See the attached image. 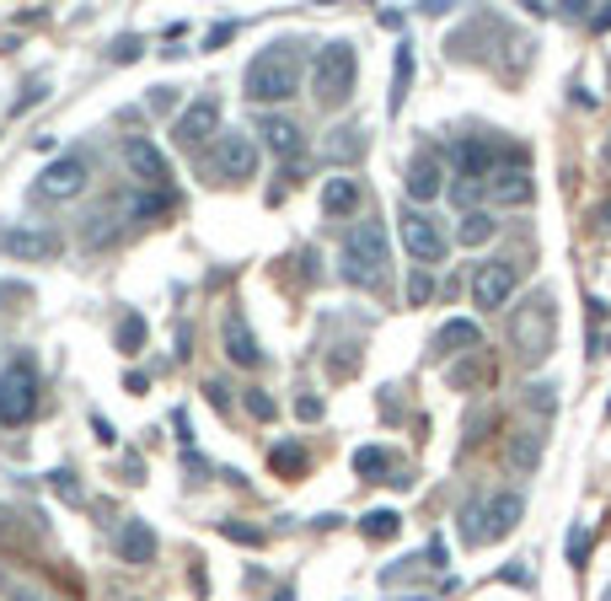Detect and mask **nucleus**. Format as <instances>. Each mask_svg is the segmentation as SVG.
Wrapping results in <instances>:
<instances>
[{"label": "nucleus", "instance_id": "7c9ffc66", "mask_svg": "<svg viewBox=\"0 0 611 601\" xmlns=\"http://www.w3.org/2000/svg\"><path fill=\"white\" fill-rule=\"evenodd\" d=\"M274 472H306V452L301 446H274Z\"/></svg>", "mask_w": 611, "mask_h": 601}, {"label": "nucleus", "instance_id": "ea45409f", "mask_svg": "<svg viewBox=\"0 0 611 601\" xmlns=\"http://www.w3.org/2000/svg\"><path fill=\"white\" fill-rule=\"evenodd\" d=\"M585 553H590V537L574 527V532H568V558H585Z\"/></svg>", "mask_w": 611, "mask_h": 601}, {"label": "nucleus", "instance_id": "f3484780", "mask_svg": "<svg viewBox=\"0 0 611 601\" xmlns=\"http://www.w3.org/2000/svg\"><path fill=\"white\" fill-rule=\"evenodd\" d=\"M360 183L355 178H327L322 183V215H333V220H344V215H355L360 209Z\"/></svg>", "mask_w": 611, "mask_h": 601}, {"label": "nucleus", "instance_id": "0eeeda50", "mask_svg": "<svg viewBox=\"0 0 611 601\" xmlns=\"http://www.w3.org/2000/svg\"><path fill=\"white\" fill-rule=\"evenodd\" d=\"M60 248L64 242L55 231H38V226H0V253L16 259V264H55Z\"/></svg>", "mask_w": 611, "mask_h": 601}, {"label": "nucleus", "instance_id": "e433bc0d", "mask_svg": "<svg viewBox=\"0 0 611 601\" xmlns=\"http://www.w3.org/2000/svg\"><path fill=\"white\" fill-rule=\"evenodd\" d=\"M247 408H252V419H274V398L268 393H247Z\"/></svg>", "mask_w": 611, "mask_h": 601}, {"label": "nucleus", "instance_id": "b1692460", "mask_svg": "<svg viewBox=\"0 0 611 601\" xmlns=\"http://www.w3.org/2000/svg\"><path fill=\"white\" fill-rule=\"evenodd\" d=\"M440 344H451L456 354H472V349H483V334H478V323H445Z\"/></svg>", "mask_w": 611, "mask_h": 601}, {"label": "nucleus", "instance_id": "6e6552de", "mask_svg": "<svg viewBox=\"0 0 611 601\" xmlns=\"http://www.w3.org/2000/svg\"><path fill=\"white\" fill-rule=\"evenodd\" d=\"M515 285H520V264L489 259V264H478V274H472V301H478L483 312H499V306H510Z\"/></svg>", "mask_w": 611, "mask_h": 601}, {"label": "nucleus", "instance_id": "423d86ee", "mask_svg": "<svg viewBox=\"0 0 611 601\" xmlns=\"http://www.w3.org/2000/svg\"><path fill=\"white\" fill-rule=\"evenodd\" d=\"M403 248H408V259H414L419 268H434V264H445L451 237L440 231V220H434V215L414 209V204H403Z\"/></svg>", "mask_w": 611, "mask_h": 601}, {"label": "nucleus", "instance_id": "ddd939ff", "mask_svg": "<svg viewBox=\"0 0 611 601\" xmlns=\"http://www.w3.org/2000/svg\"><path fill=\"white\" fill-rule=\"evenodd\" d=\"M86 189V161L81 156H60V161H49L44 172H38V183H33V194L38 200H75Z\"/></svg>", "mask_w": 611, "mask_h": 601}, {"label": "nucleus", "instance_id": "dca6fc26", "mask_svg": "<svg viewBox=\"0 0 611 601\" xmlns=\"http://www.w3.org/2000/svg\"><path fill=\"white\" fill-rule=\"evenodd\" d=\"M440 189H445V178H440V161H434L429 151H419V156L408 161V204H414V200H419V204L440 200Z\"/></svg>", "mask_w": 611, "mask_h": 601}, {"label": "nucleus", "instance_id": "7ed1b4c3", "mask_svg": "<svg viewBox=\"0 0 611 601\" xmlns=\"http://www.w3.org/2000/svg\"><path fill=\"white\" fill-rule=\"evenodd\" d=\"M510 338H515V354H520L526 365H537V360L552 354V344H558V306H552L548 290H531V296L515 306Z\"/></svg>", "mask_w": 611, "mask_h": 601}, {"label": "nucleus", "instance_id": "412c9836", "mask_svg": "<svg viewBox=\"0 0 611 601\" xmlns=\"http://www.w3.org/2000/svg\"><path fill=\"white\" fill-rule=\"evenodd\" d=\"M493 231H499V220H493L489 209H467V215L456 220V242H462V248H483Z\"/></svg>", "mask_w": 611, "mask_h": 601}, {"label": "nucleus", "instance_id": "6ab92c4d", "mask_svg": "<svg viewBox=\"0 0 611 601\" xmlns=\"http://www.w3.org/2000/svg\"><path fill=\"white\" fill-rule=\"evenodd\" d=\"M520 516H526V500H520L515 489L493 494L489 500V537H510L515 527H520Z\"/></svg>", "mask_w": 611, "mask_h": 601}, {"label": "nucleus", "instance_id": "c03bdc74", "mask_svg": "<svg viewBox=\"0 0 611 601\" xmlns=\"http://www.w3.org/2000/svg\"><path fill=\"white\" fill-rule=\"evenodd\" d=\"M607 161H611V140H607Z\"/></svg>", "mask_w": 611, "mask_h": 601}, {"label": "nucleus", "instance_id": "2eb2a0df", "mask_svg": "<svg viewBox=\"0 0 611 601\" xmlns=\"http://www.w3.org/2000/svg\"><path fill=\"white\" fill-rule=\"evenodd\" d=\"M493 167H499V151L489 140H462L456 145V183H483V178H493Z\"/></svg>", "mask_w": 611, "mask_h": 601}, {"label": "nucleus", "instance_id": "72a5a7b5", "mask_svg": "<svg viewBox=\"0 0 611 601\" xmlns=\"http://www.w3.org/2000/svg\"><path fill=\"white\" fill-rule=\"evenodd\" d=\"M55 494H64V500H81V483H75V472H70V468L55 472Z\"/></svg>", "mask_w": 611, "mask_h": 601}, {"label": "nucleus", "instance_id": "f03ea898", "mask_svg": "<svg viewBox=\"0 0 611 601\" xmlns=\"http://www.w3.org/2000/svg\"><path fill=\"white\" fill-rule=\"evenodd\" d=\"M355 81H360V55H355L349 38H333V44L316 49V60H311V92H316V103H322L327 113L349 108Z\"/></svg>", "mask_w": 611, "mask_h": 601}, {"label": "nucleus", "instance_id": "473e14b6", "mask_svg": "<svg viewBox=\"0 0 611 601\" xmlns=\"http://www.w3.org/2000/svg\"><path fill=\"white\" fill-rule=\"evenodd\" d=\"M161 209H172V189H161V194H140L134 200V215L145 220V215H161Z\"/></svg>", "mask_w": 611, "mask_h": 601}, {"label": "nucleus", "instance_id": "393cba45", "mask_svg": "<svg viewBox=\"0 0 611 601\" xmlns=\"http://www.w3.org/2000/svg\"><path fill=\"white\" fill-rule=\"evenodd\" d=\"M360 532H366L370 542H392V537L403 532V516H397V510H370L366 521H360Z\"/></svg>", "mask_w": 611, "mask_h": 601}, {"label": "nucleus", "instance_id": "20e7f679", "mask_svg": "<svg viewBox=\"0 0 611 601\" xmlns=\"http://www.w3.org/2000/svg\"><path fill=\"white\" fill-rule=\"evenodd\" d=\"M386 274V231L381 220H355L344 242V279L349 285H381Z\"/></svg>", "mask_w": 611, "mask_h": 601}, {"label": "nucleus", "instance_id": "79ce46f5", "mask_svg": "<svg viewBox=\"0 0 611 601\" xmlns=\"http://www.w3.org/2000/svg\"><path fill=\"white\" fill-rule=\"evenodd\" d=\"M596 231H601V237H611V200L596 209Z\"/></svg>", "mask_w": 611, "mask_h": 601}, {"label": "nucleus", "instance_id": "bb28decb", "mask_svg": "<svg viewBox=\"0 0 611 601\" xmlns=\"http://www.w3.org/2000/svg\"><path fill=\"white\" fill-rule=\"evenodd\" d=\"M140 344H145V317H140V312H123L119 349H123V354H140Z\"/></svg>", "mask_w": 611, "mask_h": 601}, {"label": "nucleus", "instance_id": "a18cd8bd", "mask_svg": "<svg viewBox=\"0 0 611 601\" xmlns=\"http://www.w3.org/2000/svg\"><path fill=\"white\" fill-rule=\"evenodd\" d=\"M607 354H611V338H607Z\"/></svg>", "mask_w": 611, "mask_h": 601}, {"label": "nucleus", "instance_id": "4be33fe9", "mask_svg": "<svg viewBox=\"0 0 611 601\" xmlns=\"http://www.w3.org/2000/svg\"><path fill=\"white\" fill-rule=\"evenodd\" d=\"M366 145L370 140L360 124H344V130H333V140H327V161H360Z\"/></svg>", "mask_w": 611, "mask_h": 601}, {"label": "nucleus", "instance_id": "9d476101", "mask_svg": "<svg viewBox=\"0 0 611 601\" xmlns=\"http://www.w3.org/2000/svg\"><path fill=\"white\" fill-rule=\"evenodd\" d=\"M220 130V103L215 97H199V103H188L183 113H178V124H172V140L183 145V151H199V145H209Z\"/></svg>", "mask_w": 611, "mask_h": 601}, {"label": "nucleus", "instance_id": "4468645a", "mask_svg": "<svg viewBox=\"0 0 611 601\" xmlns=\"http://www.w3.org/2000/svg\"><path fill=\"white\" fill-rule=\"evenodd\" d=\"M113 553H119V564H134V569L156 564V527L140 521V516H129L119 532H113Z\"/></svg>", "mask_w": 611, "mask_h": 601}, {"label": "nucleus", "instance_id": "f257e3e1", "mask_svg": "<svg viewBox=\"0 0 611 601\" xmlns=\"http://www.w3.org/2000/svg\"><path fill=\"white\" fill-rule=\"evenodd\" d=\"M296 86H301V44H268L242 75L247 103H257V108L296 97Z\"/></svg>", "mask_w": 611, "mask_h": 601}, {"label": "nucleus", "instance_id": "f8f14e48", "mask_svg": "<svg viewBox=\"0 0 611 601\" xmlns=\"http://www.w3.org/2000/svg\"><path fill=\"white\" fill-rule=\"evenodd\" d=\"M489 194H493L499 204H531L537 183H531V167H526V156H520V151H510V156H504V161L493 167Z\"/></svg>", "mask_w": 611, "mask_h": 601}, {"label": "nucleus", "instance_id": "a211bd4d", "mask_svg": "<svg viewBox=\"0 0 611 601\" xmlns=\"http://www.w3.org/2000/svg\"><path fill=\"white\" fill-rule=\"evenodd\" d=\"M257 134H263L279 156H301V145H306L301 124H296V119H279V113H263V119H257Z\"/></svg>", "mask_w": 611, "mask_h": 601}, {"label": "nucleus", "instance_id": "cd10ccee", "mask_svg": "<svg viewBox=\"0 0 611 601\" xmlns=\"http://www.w3.org/2000/svg\"><path fill=\"white\" fill-rule=\"evenodd\" d=\"M408 75H414V55L408 49H397V70H392V113L403 108V97H408Z\"/></svg>", "mask_w": 611, "mask_h": 601}, {"label": "nucleus", "instance_id": "c85d7f7f", "mask_svg": "<svg viewBox=\"0 0 611 601\" xmlns=\"http://www.w3.org/2000/svg\"><path fill=\"white\" fill-rule=\"evenodd\" d=\"M355 472H366V478H381V472H392V457H386L381 446H366V452H355Z\"/></svg>", "mask_w": 611, "mask_h": 601}, {"label": "nucleus", "instance_id": "a19ab883", "mask_svg": "<svg viewBox=\"0 0 611 601\" xmlns=\"http://www.w3.org/2000/svg\"><path fill=\"white\" fill-rule=\"evenodd\" d=\"M296 413H301V419H316V413H322V398H311V393L296 398Z\"/></svg>", "mask_w": 611, "mask_h": 601}, {"label": "nucleus", "instance_id": "f704fd0d", "mask_svg": "<svg viewBox=\"0 0 611 601\" xmlns=\"http://www.w3.org/2000/svg\"><path fill=\"white\" fill-rule=\"evenodd\" d=\"M220 532L231 537V542H247V548H257V542H263V532H252V527H237V521H226Z\"/></svg>", "mask_w": 611, "mask_h": 601}, {"label": "nucleus", "instance_id": "c756f323", "mask_svg": "<svg viewBox=\"0 0 611 601\" xmlns=\"http://www.w3.org/2000/svg\"><path fill=\"white\" fill-rule=\"evenodd\" d=\"M526 408L552 413V408H558V387H552V382H531V387H526Z\"/></svg>", "mask_w": 611, "mask_h": 601}, {"label": "nucleus", "instance_id": "39448f33", "mask_svg": "<svg viewBox=\"0 0 611 601\" xmlns=\"http://www.w3.org/2000/svg\"><path fill=\"white\" fill-rule=\"evenodd\" d=\"M33 413H38V365H33V354H16L0 371V424L16 430Z\"/></svg>", "mask_w": 611, "mask_h": 601}, {"label": "nucleus", "instance_id": "2f4dec72", "mask_svg": "<svg viewBox=\"0 0 611 601\" xmlns=\"http://www.w3.org/2000/svg\"><path fill=\"white\" fill-rule=\"evenodd\" d=\"M429 296H434V279H429V268H414V274H408V301H414V306H424Z\"/></svg>", "mask_w": 611, "mask_h": 601}, {"label": "nucleus", "instance_id": "c9c22d12", "mask_svg": "<svg viewBox=\"0 0 611 601\" xmlns=\"http://www.w3.org/2000/svg\"><path fill=\"white\" fill-rule=\"evenodd\" d=\"M44 92H49V81H33V86H27V92L16 97V113H27L33 103H44Z\"/></svg>", "mask_w": 611, "mask_h": 601}, {"label": "nucleus", "instance_id": "37998d69", "mask_svg": "<svg viewBox=\"0 0 611 601\" xmlns=\"http://www.w3.org/2000/svg\"><path fill=\"white\" fill-rule=\"evenodd\" d=\"M408 601H434V597H408Z\"/></svg>", "mask_w": 611, "mask_h": 601}, {"label": "nucleus", "instance_id": "58836bf2", "mask_svg": "<svg viewBox=\"0 0 611 601\" xmlns=\"http://www.w3.org/2000/svg\"><path fill=\"white\" fill-rule=\"evenodd\" d=\"M113 60H119V65H129V60H140V38H119Z\"/></svg>", "mask_w": 611, "mask_h": 601}, {"label": "nucleus", "instance_id": "1a4fd4ad", "mask_svg": "<svg viewBox=\"0 0 611 601\" xmlns=\"http://www.w3.org/2000/svg\"><path fill=\"white\" fill-rule=\"evenodd\" d=\"M119 156L140 183H151V189H167V183H172V161L156 151V140H145V134H123Z\"/></svg>", "mask_w": 611, "mask_h": 601}, {"label": "nucleus", "instance_id": "4c0bfd02", "mask_svg": "<svg viewBox=\"0 0 611 601\" xmlns=\"http://www.w3.org/2000/svg\"><path fill=\"white\" fill-rule=\"evenodd\" d=\"M172 103H178V86H156V92H151V108H156V113H167Z\"/></svg>", "mask_w": 611, "mask_h": 601}, {"label": "nucleus", "instance_id": "aec40b11", "mask_svg": "<svg viewBox=\"0 0 611 601\" xmlns=\"http://www.w3.org/2000/svg\"><path fill=\"white\" fill-rule=\"evenodd\" d=\"M504 462L520 472H537V462H542V430H520V435H510V446H504Z\"/></svg>", "mask_w": 611, "mask_h": 601}, {"label": "nucleus", "instance_id": "9b49d317", "mask_svg": "<svg viewBox=\"0 0 611 601\" xmlns=\"http://www.w3.org/2000/svg\"><path fill=\"white\" fill-rule=\"evenodd\" d=\"M252 172H257V145H252V134H220V140H215V178L247 183Z\"/></svg>", "mask_w": 611, "mask_h": 601}, {"label": "nucleus", "instance_id": "a878e982", "mask_svg": "<svg viewBox=\"0 0 611 601\" xmlns=\"http://www.w3.org/2000/svg\"><path fill=\"white\" fill-rule=\"evenodd\" d=\"M462 537L478 548V542H489V505H478V500H467L462 505Z\"/></svg>", "mask_w": 611, "mask_h": 601}, {"label": "nucleus", "instance_id": "5701e85b", "mask_svg": "<svg viewBox=\"0 0 611 601\" xmlns=\"http://www.w3.org/2000/svg\"><path fill=\"white\" fill-rule=\"evenodd\" d=\"M226 354L237 360V365H257L263 354H257V338L247 334L242 317H226Z\"/></svg>", "mask_w": 611, "mask_h": 601}]
</instances>
